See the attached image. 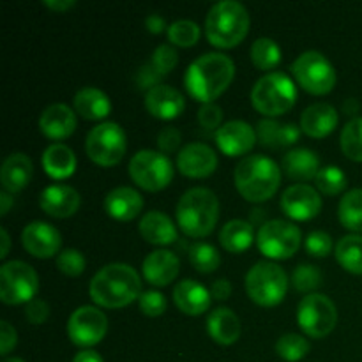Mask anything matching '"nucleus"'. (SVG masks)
Wrapping results in <instances>:
<instances>
[{
  "label": "nucleus",
  "mask_w": 362,
  "mask_h": 362,
  "mask_svg": "<svg viewBox=\"0 0 362 362\" xmlns=\"http://www.w3.org/2000/svg\"><path fill=\"white\" fill-rule=\"evenodd\" d=\"M218 168V156L209 145L193 141L184 145L177 156V170L189 179H205L211 177Z\"/></svg>",
  "instance_id": "nucleus-16"
},
{
  "label": "nucleus",
  "mask_w": 362,
  "mask_h": 362,
  "mask_svg": "<svg viewBox=\"0 0 362 362\" xmlns=\"http://www.w3.org/2000/svg\"><path fill=\"white\" fill-rule=\"evenodd\" d=\"M161 80L163 76L161 74L156 71V67L152 66L151 62L145 64L144 67H140V71H138L136 74V85L138 88H141V90H152L154 87H158V85H161Z\"/></svg>",
  "instance_id": "nucleus-49"
},
{
  "label": "nucleus",
  "mask_w": 362,
  "mask_h": 362,
  "mask_svg": "<svg viewBox=\"0 0 362 362\" xmlns=\"http://www.w3.org/2000/svg\"><path fill=\"white\" fill-rule=\"evenodd\" d=\"M310 341L304 336L293 334V332L281 336L278 343H276V352L286 362L303 361L310 354Z\"/></svg>",
  "instance_id": "nucleus-39"
},
{
  "label": "nucleus",
  "mask_w": 362,
  "mask_h": 362,
  "mask_svg": "<svg viewBox=\"0 0 362 362\" xmlns=\"http://www.w3.org/2000/svg\"><path fill=\"white\" fill-rule=\"evenodd\" d=\"M257 138L264 147L283 148L299 141L300 129L296 124H281L278 120L265 119L258 122Z\"/></svg>",
  "instance_id": "nucleus-32"
},
{
  "label": "nucleus",
  "mask_w": 362,
  "mask_h": 362,
  "mask_svg": "<svg viewBox=\"0 0 362 362\" xmlns=\"http://www.w3.org/2000/svg\"><path fill=\"white\" fill-rule=\"evenodd\" d=\"M219 219L218 197L207 187H193L177 204V223L187 237L211 235Z\"/></svg>",
  "instance_id": "nucleus-5"
},
{
  "label": "nucleus",
  "mask_w": 362,
  "mask_h": 362,
  "mask_svg": "<svg viewBox=\"0 0 362 362\" xmlns=\"http://www.w3.org/2000/svg\"><path fill=\"white\" fill-rule=\"evenodd\" d=\"M216 144L228 158H237L251 152L257 144V131L244 120H230L216 131Z\"/></svg>",
  "instance_id": "nucleus-18"
},
{
  "label": "nucleus",
  "mask_w": 362,
  "mask_h": 362,
  "mask_svg": "<svg viewBox=\"0 0 362 362\" xmlns=\"http://www.w3.org/2000/svg\"><path fill=\"white\" fill-rule=\"evenodd\" d=\"M296 83L285 73L265 74L255 83L251 90V105L265 117L285 115L296 106Z\"/></svg>",
  "instance_id": "nucleus-6"
},
{
  "label": "nucleus",
  "mask_w": 362,
  "mask_h": 362,
  "mask_svg": "<svg viewBox=\"0 0 362 362\" xmlns=\"http://www.w3.org/2000/svg\"><path fill=\"white\" fill-rule=\"evenodd\" d=\"M207 332L218 345H233L243 332L240 318L230 308H218L207 317Z\"/></svg>",
  "instance_id": "nucleus-28"
},
{
  "label": "nucleus",
  "mask_w": 362,
  "mask_h": 362,
  "mask_svg": "<svg viewBox=\"0 0 362 362\" xmlns=\"http://www.w3.org/2000/svg\"><path fill=\"white\" fill-rule=\"evenodd\" d=\"M74 110L85 120H103L112 112V101L95 87H83L74 95Z\"/></svg>",
  "instance_id": "nucleus-31"
},
{
  "label": "nucleus",
  "mask_w": 362,
  "mask_h": 362,
  "mask_svg": "<svg viewBox=\"0 0 362 362\" xmlns=\"http://www.w3.org/2000/svg\"><path fill=\"white\" fill-rule=\"evenodd\" d=\"M46 175L55 180L69 179L76 170V156L73 148L64 144H52L41 158Z\"/></svg>",
  "instance_id": "nucleus-30"
},
{
  "label": "nucleus",
  "mask_w": 362,
  "mask_h": 362,
  "mask_svg": "<svg viewBox=\"0 0 362 362\" xmlns=\"http://www.w3.org/2000/svg\"><path fill=\"white\" fill-rule=\"evenodd\" d=\"M250 13L235 0H221L207 13L205 34L209 42L219 49L235 48L250 32Z\"/></svg>",
  "instance_id": "nucleus-4"
},
{
  "label": "nucleus",
  "mask_w": 362,
  "mask_h": 362,
  "mask_svg": "<svg viewBox=\"0 0 362 362\" xmlns=\"http://www.w3.org/2000/svg\"><path fill=\"white\" fill-rule=\"evenodd\" d=\"M297 324L308 338L322 339L338 325V308L327 296L311 293L299 303Z\"/></svg>",
  "instance_id": "nucleus-12"
},
{
  "label": "nucleus",
  "mask_w": 362,
  "mask_h": 362,
  "mask_svg": "<svg viewBox=\"0 0 362 362\" xmlns=\"http://www.w3.org/2000/svg\"><path fill=\"white\" fill-rule=\"evenodd\" d=\"M90 299L106 310H120L140 299V274L127 264H110L99 269L88 286Z\"/></svg>",
  "instance_id": "nucleus-2"
},
{
  "label": "nucleus",
  "mask_w": 362,
  "mask_h": 362,
  "mask_svg": "<svg viewBox=\"0 0 362 362\" xmlns=\"http://www.w3.org/2000/svg\"><path fill=\"white\" fill-rule=\"evenodd\" d=\"M42 4H45L48 9H52L53 13H66V11L73 9V7L76 6L74 0H45Z\"/></svg>",
  "instance_id": "nucleus-54"
},
{
  "label": "nucleus",
  "mask_w": 362,
  "mask_h": 362,
  "mask_svg": "<svg viewBox=\"0 0 362 362\" xmlns=\"http://www.w3.org/2000/svg\"><path fill=\"white\" fill-rule=\"evenodd\" d=\"M108 332V318L99 308L81 306L67 320V336L71 343L87 350L105 339Z\"/></svg>",
  "instance_id": "nucleus-14"
},
{
  "label": "nucleus",
  "mask_w": 362,
  "mask_h": 362,
  "mask_svg": "<svg viewBox=\"0 0 362 362\" xmlns=\"http://www.w3.org/2000/svg\"><path fill=\"white\" fill-rule=\"evenodd\" d=\"M32 173H34V166L27 154L14 152V154L7 156L0 168V182H2L4 191L9 194L23 191L30 182Z\"/></svg>",
  "instance_id": "nucleus-26"
},
{
  "label": "nucleus",
  "mask_w": 362,
  "mask_h": 362,
  "mask_svg": "<svg viewBox=\"0 0 362 362\" xmlns=\"http://www.w3.org/2000/svg\"><path fill=\"white\" fill-rule=\"evenodd\" d=\"M141 209H144V198L133 187H115L105 198L106 214L117 221H133L140 216Z\"/></svg>",
  "instance_id": "nucleus-24"
},
{
  "label": "nucleus",
  "mask_w": 362,
  "mask_h": 362,
  "mask_svg": "<svg viewBox=\"0 0 362 362\" xmlns=\"http://www.w3.org/2000/svg\"><path fill=\"white\" fill-rule=\"evenodd\" d=\"M25 318H27L28 322H30L32 325H41L45 324L46 320L49 318V306L46 300L42 299H37L35 297L34 300H30V303L25 306Z\"/></svg>",
  "instance_id": "nucleus-48"
},
{
  "label": "nucleus",
  "mask_w": 362,
  "mask_h": 362,
  "mask_svg": "<svg viewBox=\"0 0 362 362\" xmlns=\"http://www.w3.org/2000/svg\"><path fill=\"white\" fill-rule=\"evenodd\" d=\"M189 262L198 272L202 274H211V272L218 271L221 265V257H219L218 250L207 243H194L189 247Z\"/></svg>",
  "instance_id": "nucleus-37"
},
{
  "label": "nucleus",
  "mask_w": 362,
  "mask_h": 362,
  "mask_svg": "<svg viewBox=\"0 0 362 362\" xmlns=\"http://www.w3.org/2000/svg\"><path fill=\"white\" fill-rule=\"evenodd\" d=\"M129 175L136 186L148 193H158L170 186L173 179V165L168 156L156 151H140L131 158Z\"/></svg>",
  "instance_id": "nucleus-11"
},
{
  "label": "nucleus",
  "mask_w": 362,
  "mask_h": 362,
  "mask_svg": "<svg viewBox=\"0 0 362 362\" xmlns=\"http://www.w3.org/2000/svg\"><path fill=\"white\" fill-rule=\"evenodd\" d=\"M235 76V64L223 53H205L187 67L184 85L187 94L202 105L214 103Z\"/></svg>",
  "instance_id": "nucleus-1"
},
{
  "label": "nucleus",
  "mask_w": 362,
  "mask_h": 362,
  "mask_svg": "<svg viewBox=\"0 0 362 362\" xmlns=\"http://www.w3.org/2000/svg\"><path fill=\"white\" fill-rule=\"evenodd\" d=\"M281 170L288 179L297 182H308L311 179H317L320 172V159L313 151L308 148H293L283 158Z\"/></svg>",
  "instance_id": "nucleus-29"
},
{
  "label": "nucleus",
  "mask_w": 362,
  "mask_h": 362,
  "mask_svg": "<svg viewBox=\"0 0 362 362\" xmlns=\"http://www.w3.org/2000/svg\"><path fill=\"white\" fill-rule=\"evenodd\" d=\"M251 62L260 71H271L281 62V48L274 39L260 37L251 45Z\"/></svg>",
  "instance_id": "nucleus-36"
},
{
  "label": "nucleus",
  "mask_w": 362,
  "mask_h": 362,
  "mask_svg": "<svg viewBox=\"0 0 362 362\" xmlns=\"http://www.w3.org/2000/svg\"><path fill=\"white\" fill-rule=\"evenodd\" d=\"M233 182L244 200L262 204L278 193L281 184V168L267 156H246L235 166Z\"/></svg>",
  "instance_id": "nucleus-3"
},
{
  "label": "nucleus",
  "mask_w": 362,
  "mask_h": 362,
  "mask_svg": "<svg viewBox=\"0 0 362 362\" xmlns=\"http://www.w3.org/2000/svg\"><path fill=\"white\" fill-rule=\"evenodd\" d=\"M138 306H140V311L145 317L156 318L161 317L166 311V299L158 290H147L138 299Z\"/></svg>",
  "instance_id": "nucleus-46"
},
{
  "label": "nucleus",
  "mask_w": 362,
  "mask_h": 362,
  "mask_svg": "<svg viewBox=\"0 0 362 362\" xmlns=\"http://www.w3.org/2000/svg\"><path fill=\"white\" fill-rule=\"evenodd\" d=\"M339 144L346 158L362 163V117H356L343 127Z\"/></svg>",
  "instance_id": "nucleus-38"
},
{
  "label": "nucleus",
  "mask_w": 362,
  "mask_h": 362,
  "mask_svg": "<svg viewBox=\"0 0 362 362\" xmlns=\"http://www.w3.org/2000/svg\"><path fill=\"white\" fill-rule=\"evenodd\" d=\"M336 260L350 274H362V235H345L336 244Z\"/></svg>",
  "instance_id": "nucleus-34"
},
{
  "label": "nucleus",
  "mask_w": 362,
  "mask_h": 362,
  "mask_svg": "<svg viewBox=\"0 0 362 362\" xmlns=\"http://www.w3.org/2000/svg\"><path fill=\"white\" fill-rule=\"evenodd\" d=\"M73 362H105V361H103V357L99 356L98 352H94V350H81L80 354L74 356Z\"/></svg>",
  "instance_id": "nucleus-55"
},
{
  "label": "nucleus",
  "mask_w": 362,
  "mask_h": 362,
  "mask_svg": "<svg viewBox=\"0 0 362 362\" xmlns=\"http://www.w3.org/2000/svg\"><path fill=\"white\" fill-rule=\"evenodd\" d=\"M303 243V233L293 223L272 219L264 223L258 230L257 246L264 257L271 260H288Z\"/></svg>",
  "instance_id": "nucleus-13"
},
{
  "label": "nucleus",
  "mask_w": 362,
  "mask_h": 362,
  "mask_svg": "<svg viewBox=\"0 0 362 362\" xmlns=\"http://www.w3.org/2000/svg\"><path fill=\"white\" fill-rule=\"evenodd\" d=\"M81 204L80 193L74 187L66 184H53L48 186L39 197V207L42 212L57 219L71 218L78 212Z\"/></svg>",
  "instance_id": "nucleus-19"
},
{
  "label": "nucleus",
  "mask_w": 362,
  "mask_h": 362,
  "mask_svg": "<svg viewBox=\"0 0 362 362\" xmlns=\"http://www.w3.org/2000/svg\"><path fill=\"white\" fill-rule=\"evenodd\" d=\"M343 108H345V113L352 115V113H356L357 110H359V105H357L356 99H349V101L345 103V106H343Z\"/></svg>",
  "instance_id": "nucleus-58"
},
{
  "label": "nucleus",
  "mask_w": 362,
  "mask_h": 362,
  "mask_svg": "<svg viewBox=\"0 0 362 362\" xmlns=\"http://www.w3.org/2000/svg\"><path fill=\"white\" fill-rule=\"evenodd\" d=\"M141 271L144 278L152 286H168L179 276L180 260L172 251L156 250L145 257Z\"/></svg>",
  "instance_id": "nucleus-20"
},
{
  "label": "nucleus",
  "mask_w": 362,
  "mask_h": 362,
  "mask_svg": "<svg viewBox=\"0 0 362 362\" xmlns=\"http://www.w3.org/2000/svg\"><path fill=\"white\" fill-rule=\"evenodd\" d=\"M2 362H23V361L18 359V357H6Z\"/></svg>",
  "instance_id": "nucleus-59"
},
{
  "label": "nucleus",
  "mask_w": 362,
  "mask_h": 362,
  "mask_svg": "<svg viewBox=\"0 0 362 362\" xmlns=\"http://www.w3.org/2000/svg\"><path fill=\"white\" fill-rule=\"evenodd\" d=\"M304 250L310 257L325 258L332 251V237L325 232H311L304 240Z\"/></svg>",
  "instance_id": "nucleus-45"
},
{
  "label": "nucleus",
  "mask_w": 362,
  "mask_h": 362,
  "mask_svg": "<svg viewBox=\"0 0 362 362\" xmlns=\"http://www.w3.org/2000/svg\"><path fill=\"white\" fill-rule=\"evenodd\" d=\"M339 113L329 103H315V105L308 106L304 113L300 115V129L304 134L310 138H320L329 136L332 131L338 127Z\"/></svg>",
  "instance_id": "nucleus-23"
},
{
  "label": "nucleus",
  "mask_w": 362,
  "mask_h": 362,
  "mask_svg": "<svg viewBox=\"0 0 362 362\" xmlns=\"http://www.w3.org/2000/svg\"><path fill=\"white\" fill-rule=\"evenodd\" d=\"M338 218L350 232H362V189H352L338 205Z\"/></svg>",
  "instance_id": "nucleus-35"
},
{
  "label": "nucleus",
  "mask_w": 362,
  "mask_h": 362,
  "mask_svg": "<svg viewBox=\"0 0 362 362\" xmlns=\"http://www.w3.org/2000/svg\"><path fill=\"white\" fill-rule=\"evenodd\" d=\"M145 27L148 28L151 34H161V32L166 28V21L165 18L159 16V14H151V16L145 20ZM166 30H168V28H166Z\"/></svg>",
  "instance_id": "nucleus-53"
},
{
  "label": "nucleus",
  "mask_w": 362,
  "mask_h": 362,
  "mask_svg": "<svg viewBox=\"0 0 362 362\" xmlns=\"http://www.w3.org/2000/svg\"><path fill=\"white\" fill-rule=\"evenodd\" d=\"M145 108L156 119L173 120L184 112L186 101L177 88L161 83L145 94Z\"/></svg>",
  "instance_id": "nucleus-21"
},
{
  "label": "nucleus",
  "mask_w": 362,
  "mask_h": 362,
  "mask_svg": "<svg viewBox=\"0 0 362 362\" xmlns=\"http://www.w3.org/2000/svg\"><path fill=\"white\" fill-rule=\"evenodd\" d=\"M13 197H11L9 193H6V191H2V193H0V216H6L7 212H9V209L13 207Z\"/></svg>",
  "instance_id": "nucleus-56"
},
{
  "label": "nucleus",
  "mask_w": 362,
  "mask_h": 362,
  "mask_svg": "<svg viewBox=\"0 0 362 362\" xmlns=\"http://www.w3.org/2000/svg\"><path fill=\"white\" fill-rule=\"evenodd\" d=\"M85 267H87V260L81 251L69 247L57 255V269L69 278H78L83 274Z\"/></svg>",
  "instance_id": "nucleus-43"
},
{
  "label": "nucleus",
  "mask_w": 362,
  "mask_h": 362,
  "mask_svg": "<svg viewBox=\"0 0 362 362\" xmlns=\"http://www.w3.org/2000/svg\"><path fill=\"white\" fill-rule=\"evenodd\" d=\"M21 244L25 251L34 258H52L62 246L60 232L53 225L45 221H34L21 232Z\"/></svg>",
  "instance_id": "nucleus-17"
},
{
  "label": "nucleus",
  "mask_w": 362,
  "mask_h": 362,
  "mask_svg": "<svg viewBox=\"0 0 362 362\" xmlns=\"http://www.w3.org/2000/svg\"><path fill=\"white\" fill-rule=\"evenodd\" d=\"M170 45L180 46V48H191L200 39V27L191 20H179L172 23L166 30Z\"/></svg>",
  "instance_id": "nucleus-41"
},
{
  "label": "nucleus",
  "mask_w": 362,
  "mask_h": 362,
  "mask_svg": "<svg viewBox=\"0 0 362 362\" xmlns=\"http://www.w3.org/2000/svg\"><path fill=\"white\" fill-rule=\"evenodd\" d=\"M18 334L9 322H0V354L7 356L16 346Z\"/></svg>",
  "instance_id": "nucleus-51"
},
{
  "label": "nucleus",
  "mask_w": 362,
  "mask_h": 362,
  "mask_svg": "<svg viewBox=\"0 0 362 362\" xmlns=\"http://www.w3.org/2000/svg\"><path fill=\"white\" fill-rule=\"evenodd\" d=\"M0 235H2V251H0V258H6L7 253H9V247H11V237L7 233L6 228L0 230Z\"/></svg>",
  "instance_id": "nucleus-57"
},
{
  "label": "nucleus",
  "mask_w": 362,
  "mask_h": 362,
  "mask_svg": "<svg viewBox=\"0 0 362 362\" xmlns=\"http://www.w3.org/2000/svg\"><path fill=\"white\" fill-rule=\"evenodd\" d=\"M211 296L212 299L216 300L230 299V296H232V283H230L228 279H218V281H214V285H212Z\"/></svg>",
  "instance_id": "nucleus-52"
},
{
  "label": "nucleus",
  "mask_w": 362,
  "mask_h": 362,
  "mask_svg": "<svg viewBox=\"0 0 362 362\" xmlns=\"http://www.w3.org/2000/svg\"><path fill=\"white\" fill-rule=\"evenodd\" d=\"M180 141H182V136H180V131L175 129V127H165L158 134V145L163 154H172V152H175L179 148Z\"/></svg>",
  "instance_id": "nucleus-50"
},
{
  "label": "nucleus",
  "mask_w": 362,
  "mask_h": 362,
  "mask_svg": "<svg viewBox=\"0 0 362 362\" xmlns=\"http://www.w3.org/2000/svg\"><path fill=\"white\" fill-rule=\"evenodd\" d=\"M138 232L148 244L154 246H170L179 237L172 219L161 211L147 212L138 225Z\"/></svg>",
  "instance_id": "nucleus-27"
},
{
  "label": "nucleus",
  "mask_w": 362,
  "mask_h": 362,
  "mask_svg": "<svg viewBox=\"0 0 362 362\" xmlns=\"http://www.w3.org/2000/svg\"><path fill=\"white\" fill-rule=\"evenodd\" d=\"M255 239L253 225L244 219H232L226 223L219 232V244L225 247L228 253H244L251 247Z\"/></svg>",
  "instance_id": "nucleus-33"
},
{
  "label": "nucleus",
  "mask_w": 362,
  "mask_h": 362,
  "mask_svg": "<svg viewBox=\"0 0 362 362\" xmlns=\"http://www.w3.org/2000/svg\"><path fill=\"white\" fill-rule=\"evenodd\" d=\"M279 207L293 221H310L322 211V198L315 187L296 184L285 189Z\"/></svg>",
  "instance_id": "nucleus-15"
},
{
  "label": "nucleus",
  "mask_w": 362,
  "mask_h": 362,
  "mask_svg": "<svg viewBox=\"0 0 362 362\" xmlns=\"http://www.w3.org/2000/svg\"><path fill=\"white\" fill-rule=\"evenodd\" d=\"M151 64L156 67V71L165 78L166 74L172 73L177 67V64H179V53H177V49L173 48L172 45H161L154 49V53H152Z\"/></svg>",
  "instance_id": "nucleus-44"
},
{
  "label": "nucleus",
  "mask_w": 362,
  "mask_h": 362,
  "mask_svg": "<svg viewBox=\"0 0 362 362\" xmlns=\"http://www.w3.org/2000/svg\"><path fill=\"white\" fill-rule=\"evenodd\" d=\"M290 285L296 292L300 293H311L315 290H318L322 286V272L320 269L315 267V265L303 264L299 267H296V271L292 272V278H290Z\"/></svg>",
  "instance_id": "nucleus-42"
},
{
  "label": "nucleus",
  "mask_w": 362,
  "mask_h": 362,
  "mask_svg": "<svg viewBox=\"0 0 362 362\" xmlns=\"http://www.w3.org/2000/svg\"><path fill=\"white\" fill-rule=\"evenodd\" d=\"M318 191L325 197H336V194L343 193L346 189V184H349V179L343 173L341 168L338 166H325V168H320L317 179Z\"/></svg>",
  "instance_id": "nucleus-40"
},
{
  "label": "nucleus",
  "mask_w": 362,
  "mask_h": 362,
  "mask_svg": "<svg viewBox=\"0 0 362 362\" xmlns=\"http://www.w3.org/2000/svg\"><path fill=\"white\" fill-rule=\"evenodd\" d=\"M292 74L297 83L313 95H325L334 88L336 71L327 57L320 52H304L292 64Z\"/></svg>",
  "instance_id": "nucleus-9"
},
{
  "label": "nucleus",
  "mask_w": 362,
  "mask_h": 362,
  "mask_svg": "<svg viewBox=\"0 0 362 362\" xmlns=\"http://www.w3.org/2000/svg\"><path fill=\"white\" fill-rule=\"evenodd\" d=\"M76 129V115L64 103L48 106L39 117V131L49 140H66Z\"/></svg>",
  "instance_id": "nucleus-22"
},
{
  "label": "nucleus",
  "mask_w": 362,
  "mask_h": 362,
  "mask_svg": "<svg viewBox=\"0 0 362 362\" xmlns=\"http://www.w3.org/2000/svg\"><path fill=\"white\" fill-rule=\"evenodd\" d=\"M173 303L184 315L198 317V315L209 311L212 296L204 285L197 283L194 279H184V281L177 283L173 288Z\"/></svg>",
  "instance_id": "nucleus-25"
},
{
  "label": "nucleus",
  "mask_w": 362,
  "mask_h": 362,
  "mask_svg": "<svg viewBox=\"0 0 362 362\" xmlns=\"http://www.w3.org/2000/svg\"><path fill=\"white\" fill-rule=\"evenodd\" d=\"M198 122H200L204 129L218 131L223 122V110L218 105H214V103L202 105V108L198 110Z\"/></svg>",
  "instance_id": "nucleus-47"
},
{
  "label": "nucleus",
  "mask_w": 362,
  "mask_h": 362,
  "mask_svg": "<svg viewBox=\"0 0 362 362\" xmlns=\"http://www.w3.org/2000/svg\"><path fill=\"white\" fill-rule=\"evenodd\" d=\"M39 292V276L28 264L11 260L0 267V300L9 306L28 304Z\"/></svg>",
  "instance_id": "nucleus-10"
},
{
  "label": "nucleus",
  "mask_w": 362,
  "mask_h": 362,
  "mask_svg": "<svg viewBox=\"0 0 362 362\" xmlns=\"http://www.w3.org/2000/svg\"><path fill=\"white\" fill-rule=\"evenodd\" d=\"M288 276L274 262H258L246 274L247 297L262 308L283 303L288 290Z\"/></svg>",
  "instance_id": "nucleus-7"
},
{
  "label": "nucleus",
  "mask_w": 362,
  "mask_h": 362,
  "mask_svg": "<svg viewBox=\"0 0 362 362\" xmlns=\"http://www.w3.org/2000/svg\"><path fill=\"white\" fill-rule=\"evenodd\" d=\"M127 151V136L117 122H103L88 133L85 152L88 159L103 168L119 165Z\"/></svg>",
  "instance_id": "nucleus-8"
}]
</instances>
